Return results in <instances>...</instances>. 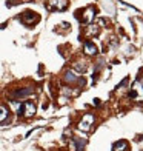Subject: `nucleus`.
I'll list each match as a JSON object with an SVG mask.
<instances>
[{"label": "nucleus", "instance_id": "nucleus-4", "mask_svg": "<svg viewBox=\"0 0 143 151\" xmlns=\"http://www.w3.org/2000/svg\"><path fill=\"white\" fill-rule=\"evenodd\" d=\"M65 80H66V82H69V83H74V82H79V83H82V85L85 83V80H83V79H80L79 76H76L72 71H68V73L65 74Z\"/></svg>", "mask_w": 143, "mask_h": 151}, {"label": "nucleus", "instance_id": "nucleus-2", "mask_svg": "<svg viewBox=\"0 0 143 151\" xmlns=\"http://www.w3.org/2000/svg\"><path fill=\"white\" fill-rule=\"evenodd\" d=\"M22 109V114L25 117H32L34 114H36V105L32 104V102H23L22 105H20L19 111Z\"/></svg>", "mask_w": 143, "mask_h": 151}, {"label": "nucleus", "instance_id": "nucleus-12", "mask_svg": "<svg viewBox=\"0 0 143 151\" xmlns=\"http://www.w3.org/2000/svg\"><path fill=\"white\" fill-rule=\"evenodd\" d=\"M92 104H94V105H99V104H100V99H94Z\"/></svg>", "mask_w": 143, "mask_h": 151}, {"label": "nucleus", "instance_id": "nucleus-3", "mask_svg": "<svg viewBox=\"0 0 143 151\" xmlns=\"http://www.w3.org/2000/svg\"><path fill=\"white\" fill-rule=\"evenodd\" d=\"M91 125H94V116L92 114H85L83 119H82L80 123H79V128L82 129V131H89Z\"/></svg>", "mask_w": 143, "mask_h": 151}, {"label": "nucleus", "instance_id": "nucleus-10", "mask_svg": "<svg viewBox=\"0 0 143 151\" xmlns=\"http://www.w3.org/2000/svg\"><path fill=\"white\" fill-rule=\"evenodd\" d=\"M6 119H8V108L2 105V106H0V123L5 122Z\"/></svg>", "mask_w": 143, "mask_h": 151}, {"label": "nucleus", "instance_id": "nucleus-8", "mask_svg": "<svg viewBox=\"0 0 143 151\" xmlns=\"http://www.w3.org/2000/svg\"><path fill=\"white\" fill-rule=\"evenodd\" d=\"M125 150H128V143L125 140H120L114 145V151H125Z\"/></svg>", "mask_w": 143, "mask_h": 151}, {"label": "nucleus", "instance_id": "nucleus-7", "mask_svg": "<svg viewBox=\"0 0 143 151\" xmlns=\"http://www.w3.org/2000/svg\"><path fill=\"white\" fill-rule=\"evenodd\" d=\"M68 6V2L66 0H52V3L49 8H56V9H65Z\"/></svg>", "mask_w": 143, "mask_h": 151}, {"label": "nucleus", "instance_id": "nucleus-6", "mask_svg": "<svg viewBox=\"0 0 143 151\" xmlns=\"http://www.w3.org/2000/svg\"><path fill=\"white\" fill-rule=\"evenodd\" d=\"M85 52L88 56H94V54H97V46H95L92 42H86L85 43Z\"/></svg>", "mask_w": 143, "mask_h": 151}, {"label": "nucleus", "instance_id": "nucleus-1", "mask_svg": "<svg viewBox=\"0 0 143 151\" xmlns=\"http://www.w3.org/2000/svg\"><path fill=\"white\" fill-rule=\"evenodd\" d=\"M129 97L135 102H142L143 100V82L137 80L135 83L132 85L131 91H129Z\"/></svg>", "mask_w": 143, "mask_h": 151}, {"label": "nucleus", "instance_id": "nucleus-11", "mask_svg": "<svg viewBox=\"0 0 143 151\" xmlns=\"http://www.w3.org/2000/svg\"><path fill=\"white\" fill-rule=\"evenodd\" d=\"M31 93H32V88H25V90L17 91L16 96H17V97H23V96H28V94H31Z\"/></svg>", "mask_w": 143, "mask_h": 151}, {"label": "nucleus", "instance_id": "nucleus-5", "mask_svg": "<svg viewBox=\"0 0 143 151\" xmlns=\"http://www.w3.org/2000/svg\"><path fill=\"white\" fill-rule=\"evenodd\" d=\"M22 19H23L25 23H32V22H37V20H39L37 14H36V12H32V11H26Z\"/></svg>", "mask_w": 143, "mask_h": 151}, {"label": "nucleus", "instance_id": "nucleus-9", "mask_svg": "<svg viewBox=\"0 0 143 151\" xmlns=\"http://www.w3.org/2000/svg\"><path fill=\"white\" fill-rule=\"evenodd\" d=\"M92 19H94V8H89V9H86L85 16H83V20H85L86 23H89Z\"/></svg>", "mask_w": 143, "mask_h": 151}]
</instances>
